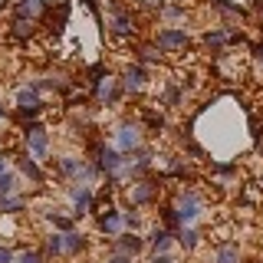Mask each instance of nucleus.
<instances>
[{
    "mask_svg": "<svg viewBox=\"0 0 263 263\" xmlns=\"http://www.w3.org/2000/svg\"><path fill=\"white\" fill-rule=\"evenodd\" d=\"M27 148L36 155V158H46V148H49L46 132H43V128H30V132H27Z\"/></svg>",
    "mask_w": 263,
    "mask_h": 263,
    "instance_id": "1",
    "label": "nucleus"
},
{
    "mask_svg": "<svg viewBox=\"0 0 263 263\" xmlns=\"http://www.w3.org/2000/svg\"><path fill=\"white\" fill-rule=\"evenodd\" d=\"M16 105H20L23 112L36 115V112H40V99H36V89H23V92L16 96Z\"/></svg>",
    "mask_w": 263,
    "mask_h": 263,
    "instance_id": "2",
    "label": "nucleus"
},
{
    "mask_svg": "<svg viewBox=\"0 0 263 263\" xmlns=\"http://www.w3.org/2000/svg\"><path fill=\"white\" fill-rule=\"evenodd\" d=\"M99 168H102V171H119V168H122L119 152H112V148H102V152H99Z\"/></svg>",
    "mask_w": 263,
    "mask_h": 263,
    "instance_id": "3",
    "label": "nucleus"
},
{
    "mask_svg": "<svg viewBox=\"0 0 263 263\" xmlns=\"http://www.w3.org/2000/svg\"><path fill=\"white\" fill-rule=\"evenodd\" d=\"M158 46H161V49H178V46H184V33H181V30H164L161 36H158Z\"/></svg>",
    "mask_w": 263,
    "mask_h": 263,
    "instance_id": "4",
    "label": "nucleus"
},
{
    "mask_svg": "<svg viewBox=\"0 0 263 263\" xmlns=\"http://www.w3.org/2000/svg\"><path fill=\"white\" fill-rule=\"evenodd\" d=\"M72 201H76V214L86 211V208H89V201H92V191H89V184L72 187Z\"/></svg>",
    "mask_w": 263,
    "mask_h": 263,
    "instance_id": "5",
    "label": "nucleus"
},
{
    "mask_svg": "<svg viewBox=\"0 0 263 263\" xmlns=\"http://www.w3.org/2000/svg\"><path fill=\"white\" fill-rule=\"evenodd\" d=\"M119 145H122V148H135V145H138V132L132 128V125H125V128L119 132Z\"/></svg>",
    "mask_w": 263,
    "mask_h": 263,
    "instance_id": "6",
    "label": "nucleus"
},
{
    "mask_svg": "<svg viewBox=\"0 0 263 263\" xmlns=\"http://www.w3.org/2000/svg\"><path fill=\"white\" fill-rule=\"evenodd\" d=\"M63 250L66 253H79L82 250V237L79 234H63Z\"/></svg>",
    "mask_w": 263,
    "mask_h": 263,
    "instance_id": "7",
    "label": "nucleus"
},
{
    "mask_svg": "<svg viewBox=\"0 0 263 263\" xmlns=\"http://www.w3.org/2000/svg\"><path fill=\"white\" fill-rule=\"evenodd\" d=\"M112 30L119 33V36H128V33L135 30V27H132V20H128L125 13H119V16H115V23H112Z\"/></svg>",
    "mask_w": 263,
    "mask_h": 263,
    "instance_id": "8",
    "label": "nucleus"
},
{
    "mask_svg": "<svg viewBox=\"0 0 263 263\" xmlns=\"http://www.w3.org/2000/svg\"><path fill=\"white\" fill-rule=\"evenodd\" d=\"M214 263H240V253H237V247H220Z\"/></svg>",
    "mask_w": 263,
    "mask_h": 263,
    "instance_id": "9",
    "label": "nucleus"
},
{
    "mask_svg": "<svg viewBox=\"0 0 263 263\" xmlns=\"http://www.w3.org/2000/svg\"><path fill=\"white\" fill-rule=\"evenodd\" d=\"M119 224H122V217L115 211H105V217H102V230L105 234H115V230H119Z\"/></svg>",
    "mask_w": 263,
    "mask_h": 263,
    "instance_id": "10",
    "label": "nucleus"
},
{
    "mask_svg": "<svg viewBox=\"0 0 263 263\" xmlns=\"http://www.w3.org/2000/svg\"><path fill=\"white\" fill-rule=\"evenodd\" d=\"M119 250H122V253H135V250H142V237H122V240H119Z\"/></svg>",
    "mask_w": 263,
    "mask_h": 263,
    "instance_id": "11",
    "label": "nucleus"
},
{
    "mask_svg": "<svg viewBox=\"0 0 263 263\" xmlns=\"http://www.w3.org/2000/svg\"><path fill=\"white\" fill-rule=\"evenodd\" d=\"M168 243H171L168 230H155V234H152V247H155V250H168Z\"/></svg>",
    "mask_w": 263,
    "mask_h": 263,
    "instance_id": "12",
    "label": "nucleus"
},
{
    "mask_svg": "<svg viewBox=\"0 0 263 263\" xmlns=\"http://www.w3.org/2000/svg\"><path fill=\"white\" fill-rule=\"evenodd\" d=\"M125 89H142V69L138 66H132L125 72Z\"/></svg>",
    "mask_w": 263,
    "mask_h": 263,
    "instance_id": "13",
    "label": "nucleus"
},
{
    "mask_svg": "<svg viewBox=\"0 0 263 263\" xmlns=\"http://www.w3.org/2000/svg\"><path fill=\"white\" fill-rule=\"evenodd\" d=\"M40 7H43V0H20V16H30L33 13H40Z\"/></svg>",
    "mask_w": 263,
    "mask_h": 263,
    "instance_id": "14",
    "label": "nucleus"
},
{
    "mask_svg": "<svg viewBox=\"0 0 263 263\" xmlns=\"http://www.w3.org/2000/svg\"><path fill=\"white\" fill-rule=\"evenodd\" d=\"M46 250L49 253H63V234H49L46 237Z\"/></svg>",
    "mask_w": 263,
    "mask_h": 263,
    "instance_id": "15",
    "label": "nucleus"
},
{
    "mask_svg": "<svg viewBox=\"0 0 263 263\" xmlns=\"http://www.w3.org/2000/svg\"><path fill=\"white\" fill-rule=\"evenodd\" d=\"M13 263H43V257L40 253H33V250H23V253H16Z\"/></svg>",
    "mask_w": 263,
    "mask_h": 263,
    "instance_id": "16",
    "label": "nucleus"
},
{
    "mask_svg": "<svg viewBox=\"0 0 263 263\" xmlns=\"http://www.w3.org/2000/svg\"><path fill=\"white\" fill-rule=\"evenodd\" d=\"M13 33H16V36H30V33H33L30 20H23V16H16V23H13Z\"/></svg>",
    "mask_w": 263,
    "mask_h": 263,
    "instance_id": "17",
    "label": "nucleus"
},
{
    "mask_svg": "<svg viewBox=\"0 0 263 263\" xmlns=\"http://www.w3.org/2000/svg\"><path fill=\"white\" fill-rule=\"evenodd\" d=\"M20 168H23V175H30L33 181H40V178H43V175H40V168H36V164H33L30 158H23V161H20Z\"/></svg>",
    "mask_w": 263,
    "mask_h": 263,
    "instance_id": "18",
    "label": "nucleus"
},
{
    "mask_svg": "<svg viewBox=\"0 0 263 263\" xmlns=\"http://www.w3.org/2000/svg\"><path fill=\"white\" fill-rule=\"evenodd\" d=\"M224 40H230V33H227V30H214V33H208V43H214V46L224 43Z\"/></svg>",
    "mask_w": 263,
    "mask_h": 263,
    "instance_id": "19",
    "label": "nucleus"
},
{
    "mask_svg": "<svg viewBox=\"0 0 263 263\" xmlns=\"http://www.w3.org/2000/svg\"><path fill=\"white\" fill-rule=\"evenodd\" d=\"M13 191V178L10 175H0V197H7Z\"/></svg>",
    "mask_w": 263,
    "mask_h": 263,
    "instance_id": "20",
    "label": "nucleus"
},
{
    "mask_svg": "<svg viewBox=\"0 0 263 263\" xmlns=\"http://www.w3.org/2000/svg\"><path fill=\"white\" fill-rule=\"evenodd\" d=\"M181 243H184V247H194L197 243V230H191V227L181 230Z\"/></svg>",
    "mask_w": 263,
    "mask_h": 263,
    "instance_id": "21",
    "label": "nucleus"
},
{
    "mask_svg": "<svg viewBox=\"0 0 263 263\" xmlns=\"http://www.w3.org/2000/svg\"><path fill=\"white\" fill-rule=\"evenodd\" d=\"M60 168L66 171V175H79V164L72 161V158H63V161H60Z\"/></svg>",
    "mask_w": 263,
    "mask_h": 263,
    "instance_id": "22",
    "label": "nucleus"
},
{
    "mask_svg": "<svg viewBox=\"0 0 263 263\" xmlns=\"http://www.w3.org/2000/svg\"><path fill=\"white\" fill-rule=\"evenodd\" d=\"M148 197H152V187H148V184H138L135 187V201L142 204V201H148Z\"/></svg>",
    "mask_w": 263,
    "mask_h": 263,
    "instance_id": "23",
    "label": "nucleus"
},
{
    "mask_svg": "<svg viewBox=\"0 0 263 263\" xmlns=\"http://www.w3.org/2000/svg\"><path fill=\"white\" fill-rule=\"evenodd\" d=\"M0 263H13V253L7 247H0Z\"/></svg>",
    "mask_w": 263,
    "mask_h": 263,
    "instance_id": "24",
    "label": "nucleus"
},
{
    "mask_svg": "<svg viewBox=\"0 0 263 263\" xmlns=\"http://www.w3.org/2000/svg\"><path fill=\"white\" fill-rule=\"evenodd\" d=\"M152 263H175V260H171V257H164V253H161V257L155 253V260H152Z\"/></svg>",
    "mask_w": 263,
    "mask_h": 263,
    "instance_id": "25",
    "label": "nucleus"
},
{
    "mask_svg": "<svg viewBox=\"0 0 263 263\" xmlns=\"http://www.w3.org/2000/svg\"><path fill=\"white\" fill-rule=\"evenodd\" d=\"M109 263H132V260H128V257H112Z\"/></svg>",
    "mask_w": 263,
    "mask_h": 263,
    "instance_id": "26",
    "label": "nucleus"
},
{
    "mask_svg": "<svg viewBox=\"0 0 263 263\" xmlns=\"http://www.w3.org/2000/svg\"><path fill=\"white\" fill-rule=\"evenodd\" d=\"M253 53H257V60H260V63H263V43H260V46H257V49H253Z\"/></svg>",
    "mask_w": 263,
    "mask_h": 263,
    "instance_id": "27",
    "label": "nucleus"
},
{
    "mask_svg": "<svg viewBox=\"0 0 263 263\" xmlns=\"http://www.w3.org/2000/svg\"><path fill=\"white\" fill-rule=\"evenodd\" d=\"M7 168V158H0V171H4Z\"/></svg>",
    "mask_w": 263,
    "mask_h": 263,
    "instance_id": "28",
    "label": "nucleus"
},
{
    "mask_svg": "<svg viewBox=\"0 0 263 263\" xmlns=\"http://www.w3.org/2000/svg\"><path fill=\"white\" fill-rule=\"evenodd\" d=\"M0 115H4V105H0Z\"/></svg>",
    "mask_w": 263,
    "mask_h": 263,
    "instance_id": "29",
    "label": "nucleus"
}]
</instances>
